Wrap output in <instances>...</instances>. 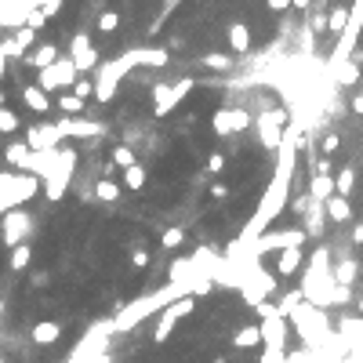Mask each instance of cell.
Segmentation results:
<instances>
[{"label":"cell","instance_id":"6da1fadb","mask_svg":"<svg viewBox=\"0 0 363 363\" xmlns=\"http://www.w3.org/2000/svg\"><path fill=\"white\" fill-rule=\"evenodd\" d=\"M77 77H80V73H77V66H73V58H58L55 66H48V70L37 73V84H40L48 95H51V91H73Z\"/></svg>","mask_w":363,"mask_h":363},{"label":"cell","instance_id":"7a4b0ae2","mask_svg":"<svg viewBox=\"0 0 363 363\" xmlns=\"http://www.w3.org/2000/svg\"><path fill=\"white\" fill-rule=\"evenodd\" d=\"M193 309H197V298H193V294H182L178 302H171V305L160 312V319H157V331H153V341H157V345H164V341H167L171 334H175L178 319H182V316H189Z\"/></svg>","mask_w":363,"mask_h":363},{"label":"cell","instance_id":"3957f363","mask_svg":"<svg viewBox=\"0 0 363 363\" xmlns=\"http://www.w3.org/2000/svg\"><path fill=\"white\" fill-rule=\"evenodd\" d=\"M193 91V80H178V84H157L153 88V113L157 117H167L175 105Z\"/></svg>","mask_w":363,"mask_h":363},{"label":"cell","instance_id":"277c9868","mask_svg":"<svg viewBox=\"0 0 363 363\" xmlns=\"http://www.w3.org/2000/svg\"><path fill=\"white\" fill-rule=\"evenodd\" d=\"M309 240L305 229H276V232H265V237L254 244V251L265 254V251H287V247H302Z\"/></svg>","mask_w":363,"mask_h":363},{"label":"cell","instance_id":"5b68a950","mask_svg":"<svg viewBox=\"0 0 363 363\" xmlns=\"http://www.w3.org/2000/svg\"><path fill=\"white\" fill-rule=\"evenodd\" d=\"M33 229V218L26 215V211H8L4 215V225H0V240H4L8 247H18V244H26V232Z\"/></svg>","mask_w":363,"mask_h":363},{"label":"cell","instance_id":"8992f818","mask_svg":"<svg viewBox=\"0 0 363 363\" xmlns=\"http://www.w3.org/2000/svg\"><path fill=\"white\" fill-rule=\"evenodd\" d=\"M247 124H251L247 110H218L215 117H211V131H215L218 138H229V135L244 131Z\"/></svg>","mask_w":363,"mask_h":363},{"label":"cell","instance_id":"52a82bcc","mask_svg":"<svg viewBox=\"0 0 363 363\" xmlns=\"http://www.w3.org/2000/svg\"><path fill=\"white\" fill-rule=\"evenodd\" d=\"M70 58H73L77 73H88V70H95V66H98V51H95L91 40H88V33H77V37H73V44H70Z\"/></svg>","mask_w":363,"mask_h":363},{"label":"cell","instance_id":"ba28073f","mask_svg":"<svg viewBox=\"0 0 363 363\" xmlns=\"http://www.w3.org/2000/svg\"><path fill=\"white\" fill-rule=\"evenodd\" d=\"M22 102H26V110L37 113V117H48L51 113V98H48V91L40 88V84H26V88H22Z\"/></svg>","mask_w":363,"mask_h":363},{"label":"cell","instance_id":"9c48e42d","mask_svg":"<svg viewBox=\"0 0 363 363\" xmlns=\"http://www.w3.org/2000/svg\"><path fill=\"white\" fill-rule=\"evenodd\" d=\"M302 262H305L302 247H287V251H276V272H280V276H294V272H302Z\"/></svg>","mask_w":363,"mask_h":363},{"label":"cell","instance_id":"30bf717a","mask_svg":"<svg viewBox=\"0 0 363 363\" xmlns=\"http://www.w3.org/2000/svg\"><path fill=\"white\" fill-rule=\"evenodd\" d=\"M284 113H269V117H262V142H265V149H280L284 142H280V127H284Z\"/></svg>","mask_w":363,"mask_h":363},{"label":"cell","instance_id":"8fae6325","mask_svg":"<svg viewBox=\"0 0 363 363\" xmlns=\"http://www.w3.org/2000/svg\"><path fill=\"white\" fill-rule=\"evenodd\" d=\"M225 40H229V48L237 51V55H247V51H251V29H247L244 22H232V26L225 29Z\"/></svg>","mask_w":363,"mask_h":363},{"label":"cell","instance_id":"7c38bea8","mask_svg":"<svg viewBox=\"0 0 363 363\" xmlns=\"http://www.w3.org/2000/svg\"><path fill=\"white\" fill-rule=\"evenodd\" d=\"M324 211H327V218H331L334 225H341V222L352 218V204H349V197H338V193L324 204Z\"/></svg>","mask_w":363,"mask_h":363},{"label":"cell","instance_id":"4fadbf2b","mask_svg":"<svg viewBox=\"0 0 363 363\" xmlns=\"http://www.w3.org/2000/svg\"><path fill=\"white\" fill-rule=\"evenodd\" d=\"M58 338H62L58 319H40V324H33V341L37 345H55Z\"/></svg>","mask_w":363,"mask_h":363},{"label":"cell","instance_id":"5bb4252c","mask_svg":"<svg viewBox=\"0 0 363 363\" xmlns=\"http://www.w3.org/2000/svg\"><path fill=\"white\" fill-rule=\"evenodd\" d=\"M309 197H312L316 204H327V200L334 197V178H331V175H312V182H309Z\"/></svg>","mask_w":363,"mask_h":363},{"label":"cell","instance_id":"9a60e30c","mask_svg":"<svg viewBox=\"0 0 363 363\" xmlns=\"http://www.w3.org/2000/svg\"><path fill=\"white\" fill-rule=\"evenodd\" d=\"M334 80H338V88H352L359 80V66L356 62H345V58H334Z\"/></svg>","mask_w":363,"mask_h":363},{"label":"cell","instance_id":"2e32d148","mask_svg":"<svg viewBox=\"0 0 363 363\" xmlns=\"http://www.w3.org/2000/svg\"><path fill=\"white\" fill-rule=\"evenodd\" d=\"M254 345H262V327L258 324H247V327H240L232 334V349H254Z\"/></svg>","mask_w":363,"mask_h":363},{"label":"cell","instance_id":"e0dca14e","mask_svg":"<svg viewBox=\"0 0 363 363\" xmlns=\"http://www.w3.org/2000/svg\"><path fill=\"white\" fill-rule=\"evenodd\" d=\"M120 182H124V189H131V193H142L145 182H149V171H145L142 164H135V167L120 171Z\"/></svg>","mask_w":363,"mask_h":363},{"label":"cell","instance_id":"ac0fdd59","mask_svg":"<svg viewBox=\"0 0 363 363\" xmlns=\"http://www.w3.org/2000/svg\"><path fill=\"white\" fill-rule=\"evenodd\" d=\"M4 157H8V164L11 167H29V160H33V153H29V142H11L8 149H4Z\"/></svg>","mask_w":363,"mask_h":363},{"label":"cell","instance_id":"d6986e66","mask_svg":"<svg viewBox=\"0 0 363 363\" xmlns=\"http://www.w3.org/2000/svg\"><path fill=\"white\" fill-rule=\"evenodd\" d=\"M26 62H29V66L40 73V70H48V66H55V62H58V48H55V44H44L37 55H29Z\"/></svg>","mask_w":363,"mask_h":363},{"label":"cell","instance_id":"ffe728a7","mask_svg":"<svg viewBox=\"0 0 363 363\" xmlns=\"http://www.w3.org/2000/svg\"><path fill=\"white\" fill-rule=\"evenodd\" d=\"M95 197H98L102 204H117V200H120V182H113L110 175H105V178H98V185H95Z\"/></svg>","mask_w":363,"mask_h":363},{"label":"cell","instance_id":"44dd1931","mask_svg":"<svg viewBox=\"0 0 363 363\" xmlns=\"http://www.w3.org/2000/svg\"><path fill=\"white\" fill-rule=\"evenodd\" d=\"M8 265H11L15 272L29 269V265H33V247H29V244H18V247H11V258H8Z\"/></svg>","mask_w":363,"mask_h":363},{"label":"cell","instance_id":"7402d4cb","mask_svg":"<svg viewBox=\"0 0 363 363\" xmlns=\"http://www.w3.org/2000/svg\"><path fill=\"white\" fill-rule=\"evenodd\" d=\"M55 110H62V113H84V110H88V102H84L80 95H73V91H62L58 95V102H55Z\"/></svg>","mask_w":363,"mask_h":363},{"label":"cell","instance_id":"603a6c76","mask_svg":"<svg viewBox=\"0 0 363 363\" xmlns=\"http://www.w3.org/2000/svg\"><path fill=\"white\" fill-rule=\"evenodd\" d=\"M352 189H356V171L352 167H341L338 175H334V193L338 197H349Z\"/></svg>","mask_w":363,"mask_h":363},{"label":"cell","instance_id":"cb8c5ba5","mask_svg":"<svg viewBox=\"0 0 363 363\" xmlns=\"http://www.w3.org/2000/svg\"><path fill=\"white\" fill-rule=\"evenodd\" d=\"M110 164H113V167H120V171L135 167V164H138V160H135V149H131V145H113V153H110Z\"/></svg>","mask_w":363,"mask_h":363},{"label":"cell","instance_id":"d4e9b609","mask_svg":"<svg viewBox=\"0 0 363 363\" xmlns=\"http://www.w3.org/2000/svg\"><path fill=\"white\" fill-rule=\"evenodd\" d=\"M327 29L341 40V37H345V29H349V11L345 8H334L331 11V18H327Z\"/></svg>","mask_w":363,"mask_h":363},{"label":"cell","instance_id":"484cf974","mask_svg":"<svg viewBox=\"0 0 363 363\" xmlns=\"http://www.w3.org/2000/svg\"><path fill=\"white\" fill-rule=\"evenodd\" d=\"M356 276H359V265L352 262V258H345L338 269H334V280L341 284V287H349V284H356Z\"/></svg>","mask_w":363,"mask_h":363},{"label":"cell","instance_id":"4316f807","mask_svg":"<svg viewBox=\"0 0 363 363\" xmlns=\"http://www.w3.org/2000/svg\"><path fill=\"white\" fill-rule=\"evenodd\" d=\"M22 131V120H18V113H11L8 105L0 110V135H18Z\"/></svg>","mask_w":363,"mask_h":363},{"label":"cell","instance_id":"83f0119b","mask_svg":"<svg viewBox=\"0 0 363 363\" xmlns=\"http://www.w3.org/2000/svg\"><path fill=\"white\" fill-rule=\"evenodd\" d=\"M160 244L167 247V251H178L182 244H185V232L175 225V229H164V237H160Z\"/></svg>","mask_w":363,"mask_h":363},{"label":"cell","instance_id":"f1b7e54d","mask_svg":"<svg viewBox=\"0 0 363 363\" xmlns=\"http://www.w3.org/2000/svg\"><path fill=\"white\" fill-rule=\"evenodd\" d=\"M204 66H207V70H215V73H222V70H229V66H232V58H229V55H218V51H211V55L204 58Z\"/></svg>","mask_w":363,"mask_h":363},{"label":"cell","instance_id":"f546056e","mask_svg":"<svg viewBox=\"0 0 363 363\" xmlns=\"http://www.w3.org/2000/svg\"><path fill=\"white\" fill-rule=\"evenodd\" d=\"M117 29H120V15H117V11H102L98 33H117Z\"/></svg>","mask_w":363,"mask_h":363},{"label":"cell","instance_id":"4dcf8cb0","mask_svg":"<svg viewBox=\"0 0 363 363\" xmlns=\"http://www.w3.org/2000/svg\"><path fill=\"white\" fill-rule=\"evenodd\" d=\"M73 95H80L84 102H88V98L95 95V80H88V77H77V84H73Z\"/></svg>","mask_w":363,"mask_h":363},{"label":"cell","instance_id":"1f68e13d","mask_svg":"<svg viewBox=\"0 0 363 363\" xmlns=\"http://www.w3.org/2000/svg\"><path fill=\"white\" fill-rule=\"evenodd\" d=\"M225 153H211V160H207V171L204 175H225Z\"/></svg>","mask_w":363,"mask_h":363},{"label":"cell","instance_id":"d6a6232c","mask_svg":"<svg viewBox=\"0 0 363 363\" xmlns=\"http://www.w3.org/2000/svg\"><path fill=\"white\" fill-rule=\"evenodd\" d=\"M258 363H287V352H284V349H272V345H265Z\"/></svg>","mask_w":363,"mask_h":363},{"label":"cell","instance_id":"836d02e7","mask_svg":"<svg viewBox=\"0 0 363 363\" xmlns=\"http://www.w3.org/2000/svg\"><path fill=\"white\" fill-rule=\"evenodd\" d=\"M142 62H145V66H167V51H145V55H138Z\"/></svg>","mask_w":363,"mask_h":363},{"label":"cell","instance_id":"e575fe53","mask_svg":"<svg viewBox=\"0 0 363 363\" xmlns=\"http://www.w3.org/2000/svg\"><path fill=\"white\" fill-rule=\"evenodd\" d=\"M33 37H37V29H33V26H26V29H18V37H15V44H18V51H26V48L33 44Z\"/></svg>","mask_w":363,"mask_h":363},{"label":"cell","instance_id":"d590c367","mask_svg":"<svg viewBox=\"0 0 363 363\" xmlns=\"http://www.w3.org/2000/svg\"><path fill=\"white\" fill-rule=\"evenodd\" d=\"M265 8L269 11H287V8H294V0H265Z\"/></svg>","mask_w":363,"mask_h":363},{"label":"cell","instance_id":"8d00e7d4","mask_svg":"<svg viewBox=\"0 0 363 363\" xmlns=\"http://www.w3.org/2000/svg\"><path fill=\"white\" fill-rule=\"evenodd\" d=\"M131 265H135V269H149V251H135Z\"/></svg>","mask_w":363,"mask_h":363},{"label":"cell","instance_id":"74e56055","mask_svg":"<svg viewBox=\"0 0 363 363\" xmlns=\"http://www.w3.org/2000/svg\"><path fill=\"white\" fill-rule=\"evenodd\" d=\"M211 197H215V200H225V197H229V185H225V182H215V185H211Z\"/></svg>","mask_w":363,"mask_h":363},{"label":"cell","instance_id":"f35d334b","mask_svg":"<svg viewBox=\"0 0 363 363\" xmlns=\"http://www.w3.org/2000/svg\"><path fill=\"white\" fill-rule=\"evenodd\" d=\"M58 8H62V0H44V8H40V15L48 18V15H55Z\"/></svg>","mask_w":363,"mask_h":363},{"label":"cell","instance_id":"ab89813d","mask_svg":"<svg viewBox=\"0 0 363 363\" xmlns=\"http://www.w3.org/2000/svg\"><path fill=\"white\" fill-rule=\"evenodd\" d=\"M338 145H341V142H338V135H327V138H324V153L331 157V153H334Z\"/></svg>","mask_w":363,"mask_h":363},{"label":"cell","instance_id":"60d3db41","mask_svg":"<svg viewBox=\"0 0 363 363\" xmlns=\"http://www.w3.org/2000/svg\"><path fill=\"white\" fill-rule=\"evenodd\" d=\"M4 73H8V51H4V44H0V80H4Z\"/></svg>","mask_w":363,"mask_h":363},{"label":"cell","instance_id":"b9f144b4","mask_svg":"<svg viewBox=\"0 0 363 363\" xmlns=\"http://www.w3.org/2000/svg\"><path fill=\"white\" fill-rule=\"evenodd\" d=\"M352 113H356V117H363V95H356V98H352Z\"/></svg>","mask_w":363,"mask_h":363},{"label":"cell","instance_id":"7bdbcfd3","mask_svg":"<svg viewBox=\"0 0 363 363\" xmlns=\"http://www.w3.org/2000/svg\"><path fill=\"white\" fill-rule=\"evenodd\" d=\"M352 244H363V222L356 225V232H352Z\"/></svg>","mask_w":363,"mask_h":363},{"label":"cell","instance_id":"ee69618b","mask_svg":"<svg viewBox=\"0 0 363 363\" xmlns=\"http://www.w3.org/2000/svg\"><path fill=\"white\" fill-rule=\"evenodd\" d=\"M294 8H298V11H305V8H309V0H294Z\"/></svg>","mask_w":363,"mask_h":363},{"label":"cell","instance_id":"f6af8a7d","mask_svg":"<svg viewBox=\"0 0 363 363\" xmlns=\"http://www.w3.org/2000/svg\"><path fill=\"white\" fill-rule=\"evenodd\" d=\"M178 4H182V0H167V11H175Z\"/></svg>","mask_w":363,"mask_h":363},{"label":"cell","instance_id":"bcb514c9","mask_svg":"<svg viewBox=\"0 0 363 363\" xmlns=\"http://www.w3.org/2000/svg\"><path fill=\"white\" fill-rule=\"evenodd\" d=\"M356 312H359V316H363V294H359V302H356Z\"/></svg>","mask_w":363,"mask_h":363},{"label":"cell","instance_id":"7dc6e473","mask_svg":"<svg viewBox=\"0 0 363 363\" xmlns=\"http://www.w3.org/2000/svg\"><path fill=\"white\" fill-rule=\"evenodd\" d=\"M4 102H8V95H4V91H0V110H4Z\"/></svg>","mask_w":363,"mask_h":363},{"label":"cell","instance_id":"c3c4849f","mask_svg":"<svg viewBox=\"0 0 363 363\" xmlns=\"http://www.w3.org/2000/svg\"><path fill=\"white\" fill-rule=\"evenodd\" d=\"M0 138H4V135H0Z\"/></svg>","mask_w":363,"mask_h":363}]
</instances>
